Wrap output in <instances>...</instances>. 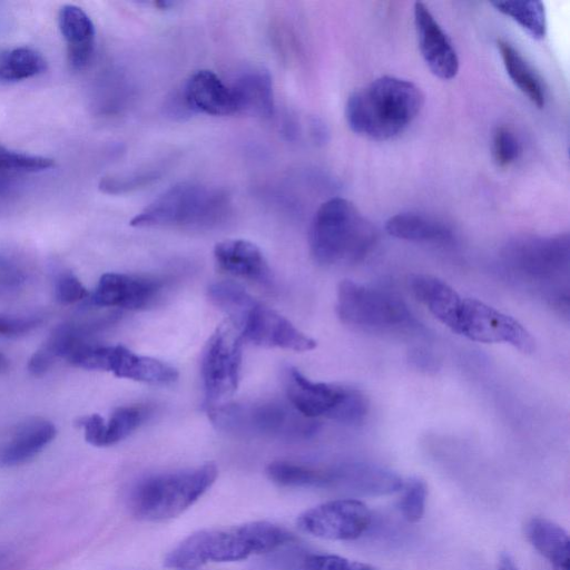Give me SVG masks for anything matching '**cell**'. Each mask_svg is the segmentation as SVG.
I'll return each mask as SVG.
<instances>
[{"mask_svg":"<svg viewBox=\"0 0 570 570\" xmlns=\"http://www.w3.org/2000/svg\"><path fill=\"white\" fill-rule=\"evenodd\" d=\"M4 362L3 356L0 354V365Z\"/></svg>","mask_w":570,"mask_h":570,"instance_id":"cell-43","label":"cell"},{"mask_svg":"<svg viewBox=\"0 0 570 570\" xmlns=\"http://www.w3.org/2000/svg\"><path fill=\"white\" fill-rule=\"evenodd\" d=\"M78 425L85 431V439L95 446H102L106 422L99 414H91L79 419Z\"/></svg>","mask_w":570,"mask_h":570,"instance_id":"cell-41","label":"cell"},{"mask_svg":"<svg viewBox=\"0 0 570 570\" xmlns=\"http://www.w3.org/2000/svg\"><path fill=\"white\" fill-rule=\"evenodd\" d=\"M58 24L67 42L68 61L72 69L81 70L89 63L95 47V26L90 17L79 7L63 6Z\"/></svg>","mask_w":570,"mask_h":570,"instance_id":"cell-24","label":"cell"},{"mask_svg":"<svg viewBox=\"0 0 570 570\" xmlns=\"http://www.w3.org/2000/svg\"><path fill=\"white\" fill-rule=\"evenodd\" d=\"M243 341L261 347L295 352L315 348L316 341L296 328L286 317L255 299L233 325Z\"/></svg>","mask_w":570,"mask_h":570,"instance_id":"cell-13","label":"cell"},{"mask_svg":"<svg viewBox=\"0 0 570 570\" xmlns=\"http://www.w3.org/2000/svg\"><path fill=\"white\" fill-rule=\"evenodd\" d=\"M52 422L30 417L14 425L0 442V468L26 463L41 452L56 436Z\"/></svg>","mask_w":570,"mask_h":570,"instance_id":"cell-18","label":"cell"},{"mask_svg":"<svg viewBox=\"0 0 570 570\" xmlns=\"http://www.w3.org/2000/svg\"><path fill=\"white\" fill-rule=\"evenodd\" d=\"M284 384L289 404L312 420L320 416L333 420L348 391L346 386L311 381L294 367L286 370Z\"/></svg>","mask_w":570,"mask_h":570,"instance_id":"cell-15","label":"cell"},{"mask_svg":"<svg viewBox=\"0 0 570 570\" xmlns=\"http://www.w3.org/2000/svg\"><path fill=\"white\" fill-rule=\"evenodd\" d=\"M235 114L268 118L274 112L272 78L263 68L245 70L229 87Z\"/></svg>","mask_w":570,"mask_h":570,"instance_id":"cell-22","label":"cell"},{"mask_svg":"<svg viewBox=\"0 0 570 570\" xmlns=\"http://www.w3.org/2000/svg\"><path fill=\"white\" fill-rule=\"evenodd\" d=\"M214 258L219 271L264 286L272 283V271L262 250L245 239H226L216 244Z\"/></svg>","mask_w":570,"mask_h":570,"instance_id":"cell-19","label":"cell"},{"mask_svg":"<svg viewBox=\"0 0 570 570\" xmlns=\"http://www.w3.org/2000/svg\"><path fill=\"white\" fill-rule=\"evenodd\" d=\"M225 193L196 183H179L137 214L135 227L208 228L220 223L228 213Z\"/></svg>","mask_w":570,"mask_h":570,"instance_id":"cell-5","label":"cell"},{"mask_svg":"<svg viewBox=\"0 0 570 570\" xmlns=\"http://www.w3.org/2000/svg\"><path fill=\"white\" fill-rule=\"evenodd\" d=\"M456 334L479 343H507L527 354L535 348L519 321L475 298H463Z\"/></svg>","mask_w":570,"mask_h":570,"instance_id":"cell-11","label":"cell"},{"mask_svg":"<svg viewBox=\"0 0 570 570\" xmlns=\"http://www.w3.org/2000/svg\"><path fill=\"white\" fill-rule=\"evenodd\" d=\"M148 414L149 409L144 405L117 407L105 425L102 446L114 445L129 436Z\"/></svg>","mask_w":570,"mask_h":570,"instance_id":"cell-32","label":"cell"},{"mask_svg":"<svg viewBox=\"0 0 570 570\" xmlns=\"http://www.w3.org/2000/svg\"><path fill=\"white\" fill-rule=\"evenodd\" d=\"M525 533L533 548L554 570H569V535L561 525L535 517L527 523Z\"/></svg>","mask_w":570,"mask_h":570,"instance_id":"cell-26","label":"cell"},{"mask_svg":"<svg viewBox=\"0 0 570 570\" xmlns=\"http://www.w3.org/2000/svg\"><path fill=\"white\" fill-rule=\"evenodd\" d=\"M28 279V272L17 259L0 255V295L20 289Z\"/></svg>","mask_w":570,"mask_h":570,"instance_id":"cell-38","label":"cell"},{"mask_svg":"<svg viewBox=\"0 0 570 570\" xmlns=\"http://www.w3.org/2000/svg\"><path fill=\"white\" fill-rule=\"evenodd\" d=\"M414 26L420 52L431 72L444 80L454 78L459 71L456 51L448 35L422 2L414 3Z\"/></svg>","mask_w":570,"mask_h":570,"instance_id":"cell-16","label":"cell"},{"mask_svg":"<svg viewBox=\"0 0 570 570\" xmlns=\"http://www.w3.org/2000/svg\"><path fill=\"white\" fill-rule=\"evenodd\" d=\"M498 50L512 82L538 108L546 105V88L533 68L520 52L503 39H498Z\"/></svg>","mask_w":570,"mask_h":570,"instance_id":"cell-27","label":"cell"},{"mask_svg":"<svg viewBox=\"0 0 570 570\" xmlns=\"http://www.w3.org/2000/svg\"><path fill=\"white\" fill-rule=\"evenodd\" d=\"M399 509L403 518L409 522H417L424 514L428 488L420 478H410L403 482L400 490Z\"/></svg>","mask_w":570,"mask_h":570,"instance_id":"cell-34","label":"cell"},{"mask_svg":"<svg viewBox=\"0 0 570 570\" xmlns=\"http://www.w3.org/2000/svg\"><path fill=\"white\" fill-rule=\"evenodd\" d=\"M207 412L219 430L243 436L301 439L317 430V422L278 401L226 402L207 409Z\"/></svg>","mask_w":570,"mask_h":570,"instance_id":"cell-6","label":"cell"},{"mask_svg":"<svg viewBox=\"0 0 570 570\" xmlns=\"http://www.w3.org/2000/svg\"><path fill=\"white\" fill-rule=\"evenodd\" d=\"M292 570H377L375 567L335 554L303 553L294 559Z\"/></svg>","mask_w":570,"mask_h":570,"instance_id":"cell-33","label":"cell"},{"mask_svg":"<svg viewBox=\"0 0 570 570\" xmlns=\"http://www.w3.org/2000/svg\"><path fill=\"white\" fill-rule=\"evenodd\" d=\"M386 232L399 239L448 244L453 240V230L445 223L419 213H399L386 220Z\"/></svg>","mask_w":570,"mask_h":570,"instance_id":"cell-25","label":"cell"},{"mask_svg":"<svg viewBox=\"0 0 570 570\" xmlns=\"http://www.w3.org/2000/svg\"><path fill=\"white\" fill-rule=\"evenodd\" d=\"M77 367L108 371L115 376L137 382L168 385L178 379L171 365L149 356L138 355L122 345H96L87 343L67 358Z\"/></svg>","mask_w":570,"mask_h":570,"instance_id":"cell-10","label":"cell"},{"mask_svg":"<svg viewBox=\"0 0 570 570\" xmlns=\"http://www.w3.org/2000/svg\"><path fill=\"white\" fill-rule=\"evenodd\" d=\"M332 485H343L361 494L381 495L397 492L403 480L393 471L366 462L347 463L332 469Z\"/></svg>","mask_w":570,"mask_h":570,"instance_id":"cell-23","label":"cell"},{"mask_svg":"<svg viewBox=\"0 0 570 570\" xmlns=\"http://www.w3.org/2000/svg\"><path fill=\"white\" fill-rule=\"evenodd\" d=\"M217 475V466L212 462L146 475L130 488L127 497L128 509L135 518L144 521L173 519L200 499Z\"/></svg>","mask_w":570,"mask_h":570,"instance_id":"cell-4","label":"cell"},{"mask_svg":"<svg viewBox=\"0 0 570 570\" xmlns=\"http://www.w3.org/2000/svg\"><path fill=\"white\" fill-rule=\"evenodd\" d=\"M375 242L374 226L345 198L335 197L322 204L311 225V254L321 265L358 263Z\"/></svg>","mask_w":570,"mask_h":570,"instance_id":"cell-3","label":"cell"},{"mask_svg":"<svg viewBox=\"0 0 570 570\" xmlns=\"http://www.w3.org/2000/svg\"><path fill=\"white\" fill-rule=\"evenodd\" d=\"M243 338L227 321L207 341L200 361L206 409L228 402L238 387Z\"/></svg>","mask_w":570,"mask_h":570,"instance_id":"cell-9","label":"cell"},{"mask_svg":"<svg viewBox=\"0 0 570 570\" xmlns=\"http://www.w3.org/2000/svg\"><path fill=\"white\" fill-rule=\"evenodd\" d=\"M502 259L509 269L527 281L551 284L568 279L569 235L517 237L504 246Z\"/></svg>","mask_w":570,"mask_h":570,"instance_id":"cell-8","label":"cell"},{"mask_svg":"<svg viewBox=\"0 0 570 570\" xmlns=\"http://www.w3.org/2000/svg\"><path fill=\"white\" fill-rule=\"evenodd\" d=\"M423 100L422 91L413 82L382 76L351 94L345 117L355 134L372 140H389L412 124Z\"/></svg>","mask_w":570,"mask_h":570,"instance_id":"cell-2","label":"cell"},{"mask_svg":"<svg viewBox=\"0 0 570 570\" xmlns=\"http://www.w3.org/2000/svg\"><path fill=\"white\" fill-rule=\"evenodd\" d=\"M336 313L344 324L372 333L409 331L417 325L399 296L351 279L338 284Z\"/></svg>","mask_w":570,"mask_h":570,"instance_id":"cell-7","label":"cell"},{"mask_svg":"<svg viewBox=\"0 0 570 570\" xmlns=\"http://www.w3.org/2000/svg\"><path fill=\"white\" fill-rule=\"evenodd\" d=\"M271 481L283 487L332 485V469L321 470L289 461H274L266 466Z\"/></svg>","mask_w":570,"mask_h":570,"instance_id":"cell-28","label":"cell"},{"mask_svg":"<svg viewBox=\"0 0 570 570\" xmlns=\"http://www.w3.org/2000/svg\"><path fill=\"white\" fill-rule=\"evenodd\" d=\"M521 146L518 137L509 127H498L492 138V155L499 167H509L520 156Z\"/></svg>","mask_w":570,"mask_h":570,"instance_id":"cell-36","label":"cell"},{"mask_svg":"<svg viewBox=\"0 0 570 570\" xmlns=\"http://www.w3.org/2000/svg\"><path fill=\"white\" fill-rule=\"evenodd\" d=\"M164 285V282L157 277L106 273L99 278L90 301L100 307L142 309L158 299Z\"/></svg>","mask_w":570,"mask_h":570,"instance_id":"cell-14","label":"cell"},{"mask_svg":"<svg viewBox=\"0 0 570 570\" xmlns=\"http://www.w3.org/2000/svg\"><path fill=\"white\" fill-rule=\"evenodd\" d=\"M298 528L326 540H354L372 523V512L365 503L354 499H340L321 503L297 517Z\"/></svg>","mask_w":570,"mask_h":570,"instance_id":"cell-12","label":"cell"},{"mask_svg":"<svg viewBox=\"0 0 570 570\" xmlns=\"http://www.w3.org/2000/svg\"><path fill=\"white\" fill-rule=\"evenodd\" d=\"M492 6L514 20L534 39H542L546 36L547 19L541 1H495Z\"/></svg>","mask_w":570,"mask_h":570,"instance_id":"cell-29","label":"cell"},{"mask_svg":"<svg viewBox=\"0 0 570 570\" xmlns=\"http://www.w3.org/2000/svg\"><path fill=\"white\" fill-rule=\"evenodd\" d=\"M42 323L40 315H0V335L19 336L27 334Z\"/></svg>","mask_w":570,"mask_h":570,"instance_id":"cell-40","label":"cell"},{"mask_svg":"<svg viewBox=\"0 0 570 570\" xmlns=\"http://www.w3.org/2000/svg\"><path fill=\"white\" fill-rule=\"evenodd\" d=\"M497 570H519L515 561L509 553H502Z\"/></svg>","mask_w":570,"mask_h":570,"instance_id":"cell-42","label":"cell"},{"mask_svg":"<svg viewBox=\"0 0 570 570\" xmlns=\"http://www.w3.org/2000/svg\"><path fill=\"white\" fill-rule=\"evenodd\" d=\"M55 295L61 304H73L89 296V292L71 272H61L55 279Z\"/></svg>","mask_w":570,"mask_h":570,"instance_id":"cell-39","label":"cell"},{"mask_svg":"<svg viewBox=\"0 0 570 570\" xmlns=\"http://www.w3.org/2000/svg\"><path fill=\"white\" fill-rule=\"evenodd\" d=\"M108 317L69 321L52 330L49 337L32 354L28 370L33 375L45 374L59 358H68L81 345L89 343V338L100 327L108 324Z\"/></svg>","mask_w":570,"mask_h":570,"instance_id":"cell-17","label":"cell"},{"mask_svg":"<svg viewBox=\"0 0 570 570\" xmlns=\"http://www.w3.org/2000/svg\"><path fill=\"white\" fill-rule=\"evenodd\" d=\"M207 296L213 305L228 316V322L235 324L255 298L238 283L222 281L212 284Z\"/></svg>","mask_w":570,"mask_h":570,"instance_id":"cell-30","label":"cell"},{"mask_svg":"<svg viewBox=\"0 0 570 570\" xmlns=\"http://www.w3.org/2000/svg\"><path fill=\"white\" fill-rule=\"evenodd\" d=\"M410 288L415 298L442 324L456 333L463 298L446 282L428 274L410 277Z\"/></svg>","mask_w":570,"mask_h":570,"instance_id":"cell-21","label":"cell"},{"mask_svg":"<svg viewBox=\"0 0 570 570\" xmlns=\"http://www.w3.org/2000/svg\"><path fill=\"white\" fill-rule=\"evenodd\" d=\"M53 166L48 157L18 153L0 146V174L3 173H38Z\"/></svg>","mask_w":570,"mask_h":570,"instance_id":"cell-35","label":"cell"},{"mask_svg":"<svg viewBox=\"0 0 570 570\" xmlns=\"http://www.w3.org/2000/svg\"><path fill=\"white\" fill-rule=\"evenodd\" d=\"M295 540L291 531L268 521L205 529L188 535L171 549L164 559V566L193 570L209 562L238 561L271 552Z\"/></svg>","mask_w":570,"mask_h":570,"instance_id":"cell-1","label":"cell"},{"mask_svg":"<svg viewBox=\"0 0 570 570\" xmlns=\"http://www.w3.org/2000/svg\"><path fill=\"white\" fill-rule=\"evenodd\" d=\"M181 98L191 114L212 116L235 114L230 88L210 70L190 75L183 87Z\"/></svg>","mask_w":570,"mask_h":570,"instance_id":"cell-20","label":"cell"},{"mask_svg":"<svg viewBox=\"0 0 570 570\" xmlns=\"http://www.w3.org/2000/svg\"><path fill=\"white\" fill-rule=\"evenodd\" d=\"M46 69L47 62L38 51L20 47L11 50L2 60L0 80H24L45 72Z\"/></svg>","mask_w":570,"mask_h":570,"instance_id":"cell-31","label":"cell"},{"mask_svg":"<svg viewBox=\"0 0 570 570\" xmlns=\"http://www.w3.org/2000/svg\"><path fill=\"white\" fill-rule=\"evenodd\" d=\"M157 170L132 173L125 176L106 177L100 181V189L107 194H124L148 185L157 179Z\"/></svg>","mask_w":570,"mask_h":570,"instance_id":"cell-37","label":"cell"}]
</instances>
